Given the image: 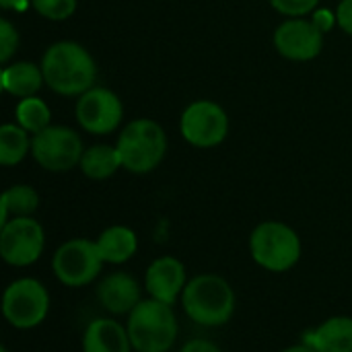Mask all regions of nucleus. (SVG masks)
Returning a JSON list of instances; mask_svg holds the SVG:
<instances>
[{"instance_id":"1","label":"nucleus","mask_w":352,"mask_h":352,"mask_svg":"<svg viewBox=\"0 0 352 352\" xmlns=\"http://www.w3.org/2000/svg\"><path fill=\"white\" fill-rule=\"evenodd\" d=\"M45 85L58 95H82L93 89L97 66L93 56L76 41L50 45L41 60Z\"/></svg>"},{"instance_id":"2","label":"nucleus","mask_w":352,"mask_h":352,"mask_svg":"<svg viewBox=\"0 0 352 352\" xmlns=\"http://www.w3.org/2000/svg\"><path fill=\"white\" fill-rule=\"evenodd\" d=\"M182 305L188 318L198 326L217 328L231 320L235 311V293L223 276L200 274L186 285Z\"/></svg>"},{"instance_id":"3","label":"nucleus","mask_w":352,"mask_h":352,"mask_svg":"<svg viewBox=\"0 0 352 352\" xmlns=\"http://www.w3.org/2000/svg\"><path fill=\"white\" fill-rule=\"evenodd\" d=\"M126 330L136 352H167L177 338V320L171 305L146 299L128 314Z\"/></svg>"},{"instance_id":"4","label":"nucleus","mask_w":352,"mask_h":352,"mask_svg":"<svg viewBox=\"0 0 352 352\" xmlns=\"http://www.w3.org/2000/svg\"><path fill=\"white\" fill-rule=\"evenodd\" d=\"M122 167L132 173H148L161 165L167 153V136L155 120L130 122L118 138Z\"/></svg>"},{"instance_id":"5","label":"nucleus","mask_w":352,"mask_h":352,"mask_svg":"<svg viewBox=\"0 0 352 352\" xmlns=\"http://www.w3.org/2000/svg\"><path fill=\"white\" fill-rule=\"evenodd\" d=\"M250 252L262 268L270 272H287L301 258V239L289 225L266 221L252 231Z\"/></svg>"},{"instance_id":"6","label":"nucleus","mask_w":352,"mask_h":352,"mask_svg":"<svg viewBox=\"0 0 352 352\" xmlns=\"http://www.w3.org/2000/svg\"><path fill=\"white\" fill-rule=\"evenodd\" d=\"M50 311V295L35 278L10 283L2 297V314L12 328L31 330L39 326Z\"/></svg>"},{"instance_id":"7","label":"nucleus","mask_w":352,"mask_h":352,"mask_svg":"<svg viewBox=\"0 0 352 352\" xmlns=\"http://www.w3.org/2000/svg\"><path fill=\"white\" fill-rule=\"evenodd\" d=\"M103 266V258L95 241L89 239H70L62 243L52 260L56 278L66 287H85L93 283Z\"/></svg>"},{"instance_id":"8","label":"nucleus","mask_w":352,"mask_h":352,"mask_svg":"<svg viewBox=\"0 0 352 352\" xmlns=\"http://www.w3.org/2000/svg\"><path fill=\"white\" fill-rule=\"evenodd\" d=\"M33 159L47 171H68L80 163L82 140L66 126H47L45 130L33 134L31 140Z\"/></svg>"},{"instance_id":"9","label":"nucleus","mask_w":352,"mask_h":352,"mask_svg":"<svg viewBox=\"0 0 352 352\" xmlns=\"http://www.w3.org/2000/svg\"><path fill=\"white\" fill-rule=\"evenodd\" d=\"M184 138L198 148H212L221 144L229 134V116L225 109L208 99L190 103L179 122Z\"/></svg>"},{"instance_id":"10","label":"nucleus","mask_w":352,"mask_h":352,"mask_svg":"<svg viewBox=\"0 0 352 352\" xmlns=\"http://www.w3.org/2000/svg\"><path fill=\"white\" fill-rule=\"evenodd\" d=\"M45 235L41 225L31 217H16L2 225L0 256L6 264L23 268L31 266L43 254Z\"/></svg>"},{"instance_id":"11","label":"nucleus","mask_w":352,"mask_h":352,"mask_svg":"<svg viewBox=\"0 0 352 352\" xmlns=\"http://www.w3.org/2000/svg\"><path fill=\"white\" fill-rule=\"evenodd\" d=\"M122 118L124 105L120 97L105 87H93L76 101V122L89 134H111Z\"/></svg>"},{"instance_id":"12","label":"nucleus","mask_w":352,"mask_h":352,"mask_svg":"<svg viewBox=\"0 0 352 352\" xmlns=\"http://www.w3.org/2000/svg\"><path fill=\"white\" fill-rule=\"evenodd\" d=\"M274 47L289 60H314L324 47V31L314 21L295 16L276 27Z\"/></svg>"},{"instance_id":"13","label":"nucleus","mask_w":352,"mask_h":352,"mask_svg":"<svg viewBox=\"0 0 352 352\" xmlns=\"http://www.w3.org/2000/svg\"><path fill=\"white\" fill-rule=\"evenodd\" d=\"M144 283H146V291L151 299L173 305L186 289V268L173 256L157 258L148 266Z\"/></svg>"},{"instance_id":"14","label":"nucleus","mask_w":352,"mask_h":352,"mask_svg":"<svg viewBox=\"0 0 352 352\" xmlns=\"http://www.w3.org/2000/svg\"><path fill=\"white\" fill-rule=\"evenodd\" d=\"M97 297L109 314L122 316L130 314L140 303V287L130 274L116 272L99 283Z\"/></svg>"},{"instance_id":"15","label":"nucleus","mask_w":352,"mask_h":352,"mask_svg":"<svg viewBox=\"0 0 352 352\" xmlns=\"http://www.w3.org/2000/svg\"><path fill=\"white\" fill-rule=\"evenodd\" d=\"M128 330L113 320H95L82 336V352H130Z\"/></svg>"},{"instance_id":"16","label":"nucleus","mask_w":352,"mask_h":352,"mask_svg":"<svg viewBox=\"0 0 352 352\" xmlns=\"http://www.w3.org/2000/svg\"><path fill=\"white\" fill-rule=\"evenodd\" d=\"M316 352H352V318L338 316L326 320L303 340Z\"/></svg>"},{"instance_id":"17","label":"nucleus","mask_w":352,"mask_h":352,"mask_svg":"<svg viewBox=\"0 0 352 352\" xmlns=\"http://www.w3.org/2000/svg\"><path fill=\"white\" fill-rule=\"evenodd\" d=\"M95 243L99 248L103 262H107V264H124L138 250L136 233L124 225H113V227L105 229Z\"/></svg>"},{"instance_id":"18","label":"nucleus","mask_w":352,"mask_h":352,"mask_svg":"<svg viewBox=\"0 0 352 352\" xmlns=\"http://www.w3.org/2000/svg\"><path fill=\"white\" fill-rule=\"evenodd\" d=\"M43 82L45 78L41 66H35L31 62H16L2 70V89L21 99L35 95Z\"/></svg>"},{"instance_id":"19","label":"nucleus","mask_w":352,"mask_h":352,"mask_svg":"<svg viewBox=\"0 0 352 352\" xmlns=\"http://www.w3.org/2000/svg\"><path fill=\"white\" fill-rule=\"evenodd\" d=\"M80 171L89 177V179H107L111 177L120 167H122V159L118 153V146H109V144H95L91 148H85L80 163H78Z\"/></svg>"},{"instance_id":"20","label":"nucleus","mask_w":352,"mask_h":352,"mask_svg":"<svg viewBox=\"0 0 352 352\" xmlns=\"http://www.w3.org/2000/svg\"><path fill=\"white\" fill-rule=\"evenodd\" d=\"M39 206V196L31 186H12L0 200V225L16 217H31Z\"/></svg>"},{"instance_id":"21","label":"nucleus","mask_w":352,"mask_h":352,"mask_svg":"<svg viewBox=\"0 0 352 352\" xmlns=\"http://www.w3.org/2000/svg\"><path fill=\"white\" fill-rule=\"evenodd\" d=\"M31 151L29 132L19 124H4L0 128V163L4 167H12L25 159Z\"/></svg>"},{"instance_id":"22","label":"nucleus","mask_w":352,"mask_h":352,"mask_svg":"<svg viewBox=\"0 0 352 352\" xmlns=\"http://www.w3.org/2000/svg\"><path fill=\"white\" fill-rule=\"evenodd\" d=\"M14 113H16V124L21 128H25L27 132H33V134L45 130L50 126V118H52L47 103L35 95L21 99Z\"/></svg>"},{"instance_id":"23","label":"nucleus","mask_w":352,"mask_h":352,"mask_svg":"<svg viewBox=\"0 0 352 352\" xmlns=\"http://www.w3.org/2000/svg\"><path fill=\"white\" fill-rule=\"evenodd\" d=\"M31 4L41 16L50 21H64L76 10V0H31Z\"/></svg>"},{"instance_id":"24","label":"nucleus","mask_w":352,"mask_h":352,"mask_svg":"<svg viewBox=\"0 0 352 352\" xmlns=\"http://www.w3.org/2000/svg\"><path fill=\"white\" fill-rule=\"evenodd\" d=\"M16 45H19V33L16 29L12 27L10 21L2 19L0 21V62L6 64L12 54L16 52Z\"/></svg>"},{"instance_id":"25","label":"nucleus","mask_w":352,"mask_h":352,"mask_svg":"<svg viewBox=\"0 0 352 352\" xmlns=\"http://www.w3.org/2000/svg\"><path fill=\"white\" fill-rule=\"evenodd\" d=\"M320 0H270L272 8L278 10L280 14H287V16H303V14H309L311 10H316Z\"/></svg>"},{"instance_id":"26","label":"nucleus","mask_w":352,"mask_h":352,"mask_svg":"<svg viewBox=\"0 0 352 352\" xmlns=\"http://www.w3.org/2000/svg\"><path fill=\"white\" fill-rule=\"evenodd\" d=\"M336 21L338 25L352 35V0H342L338 4V10H336Z\"/></svg>"},{"instance_id":"27","label":"nucleus","mask_w":352,"mask_h":352,"mask_svg":"<svg viewBox=\"0 0 352 352\" xmlns=\"http://www.w3.org/2000/svg\"><path fill=\"white\" fill-rule=\"evenodd\" d=\"M182 352H223L217 344L208 342V340H202V338H194V340H188Z\"/></svg>"},{"instance_id":"28","label":"nucleus","mask_w":352,"mask_h":352,"mask_svg":"<svg viewBox=\"0 0 352 352\" xmlns=\"http://www.w3.org/2000/svg\"><path fill=\"white\" fill-rule=\"evenodd\" d=\"M334 14L330 12V10H318L316 14H314V23L326 33V31H330L332 29V25H334Z\"/></svg>"},{"instance_id":"29","label":"nucleus","mask_w":352,"mask_h":352,"mask_svg":"<svg viewBox=\"0 0 352 352\" xmlns=\"http://www.w3.org/2000/svg\"><path fill=\"white\" fill-rule=\"evenodd\" d=\"M31 4V0H0V6L6 10H25Z\"/></svg>"},{"instance_id":"30","label":"nucleus","mask_w":352,"mask_h":352,"mask_svg":"<svg viewBox=\"0 0 352 352\" xmlns=\"http://www.w3.org/2000/svg\"><path fill=\"white\" fill-rule=\"evenodd\" d=\"M283 352H316V351L303 342V344H299V346H291V349H287V351H283Z\"/></svg>"},{"instance_id":"31","label":"nucleus","mask_w":352,"mask_h":352,"mask_svg":"<svg viewBox=\"0 0 352 352\" xmlns=\"http://www.w3.org/2000/svg\"><path fill=\"white\" fill-rule=\"evenodd\" d=\"M0 352H8V351H6V349H4V346H2V349H0Z\"/></svg>"}]
</instances>
